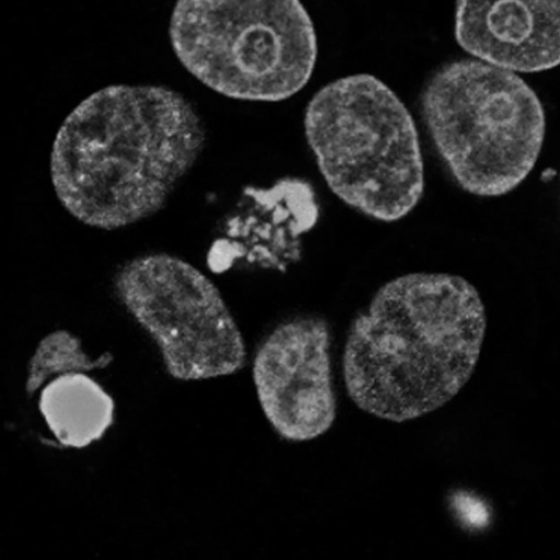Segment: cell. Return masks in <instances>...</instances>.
Returning <instances> with one entry per match:
<instances>
[{
    "label": "cell",
    "mask_w": 560,
    "mask_h": 560,
    "mask_svg": "<svg viewBox=\"0 0 560 560\" xmlns=\"http://www.w3.org/2000/svg\"><path fill=\"white\" fill-rule=\"evenodd\" d=\"M205 145V124L179 92L108 85L82 100L59 126L50 182L72 218L115 231L160 212Z\"/></svg>",
    "instance_id": "6da1fadb"
},
{
    "label": "cell",
    "mask_w": 560,
    "mask_h": 560,
    "mask_svg": "<svg viewBox=\"0 0 560 560\" xmlns=\"http://www.w3.org/2000/svg\"><path fill=\"white\" fill-rule=\"evenodd\" d=\"M486 328L483 302L465 278L396 277L349 327L342 354L347 394L364 412L397 423L435 411L471 377Z\"/></svg>",
    "instance_id": "7a4b0ae2"
},
{
    "label": "cell",
    "mask_w": 560,
    "mask_h": 560,
    "mask_svg": "<svg viewBox=\"0 0 560 560\" xmlns=\"http://www.w3.org/2000/svg\"><path fill=\"white\" fill-rule=\"evenodd\" d=\"M304 133L330 191L382 222L408 215L424 190L415 120L398 95L368 73L334 80L308 101Z\"/></svg>",
    "instance_id": "3957f363"
},
{
    "label": "cell",
    "mask_w": 560,
    "mask_h": 560,
    "mask_svg": "<svg viewBox=\"0 0 560 560\" xmlns=\"http://www.w3.org/2000/svg\"><path fill=\"white\" fill-rule=\"evenodd\" d=\"M419 107L438 156L463 190L504 196L535 167L545 110L514 71L479 59L444 63L424 83Z\"/></svg>",
    "instance_id": "277c9868"
},
{
    "label": "cell",
    "mask_w": 560,
    "mask_h": 560,
    "mask_svg": "<svg viewBox=\"0 0 560 560\" xmlns=\"http://www.w3.org/2000/svg\"><path fill=\"white\" fill-rule=\"evenodd\" d=\"M168 34L182 66L234 100L293 96L317 57L315 28L300 0H177Z\"/></svg>",
    "instance_id": "5b68a950"
},
{
    "label": "cell",
    "mask_w": 560,
    "mask_h": 560,
    "mask_svg": "<svg viewBox=\"0 0 560 560\" xmlns=\"http://www.w3.org/2000/svg\"><path fill=\"white\" fill-rule=\"evenodd\" d=\"M113 290L156 345L172 377L202 381L245 365V342L220 290L187 260L164 252L141 254L116 270Z\"/></svg>",
    "instance_id": "8992f818"
},
{
    "label": "cell",
    "mask_w": 560,
    "mask_h": 560,
    "mask_svg": "<svg viewBox=\"0 0 560 560\" xmlns=\"http://www.w3.org/2000/svg\"><path fill=\"white\" fill-rule=\"evenodd\" d=\"M330 349L329 323L315 314L279 323L259 345L253 381L260 408L281 439L311 441L334 424Z\"/></svg>",
    "instance_id": "52a82bcc"
},
{
    "label": "cell",
    "mask_w": 560,
    "mask_h": 560,
    "mask_svg": "<svg viewBox=\"0 0 560 560\" xmlns=\"http://www.w3.org/2000/svg\"><path fill=\"white\" fill-rule=\"evenodd\" d=\"M454 33L479 60L545 71L560 65V0H456Z\"/></svg>",
    "instance_id": "ba28073f"
},
{
    "label": "cell",
    "mask_w": 560,
    "mask_h": 560,
    "mask_svg": "<svg viewBox=\"0 0 560 560\" xmlns=\"http://www.w3.org/2000/svg\"><path fill=\"white\" fill-rule=\"evenodd\" d=\"M37 407L52 436L70 448L101 440L115 417L113 397L85 372L49 380L40 389Z\"/></svg>",
    "instance_id": "9c48e42d"
},
{
    "label": "cell",
    "mask_w": 560,
    "mask_h": 560,
    "mask_svg": "<svg viewBox=\"0 0 560 560\" xmlns=\"http://www.w3.org/2000/svg\"><path fill=\"white\" fill-rule=\"evenodd\" d=\"M112 355L98 358L88 354L79 337L65 329H57L40 339L26 368L25 390L28 396L42 388L52 377L90 372L109 364Z\"/></svg>",
    "instance_id": "30bf717a"
}]
</instances>
